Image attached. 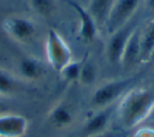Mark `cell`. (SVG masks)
I'll list each match as a JSON object with an SVG mask.
<instances>
[{"instance_id": "cell-1", "label": "cell", "mask_w": 154, "mask_h": 137, "mask_svg": "<svg viewBox=\"0 0 154 137\" xmlns=\"http://www.w3.org/2000/svg\"><path fill=\"white\" fill-rule=\"evenodd\" d=\"M154 111V91L147 88L129 89L119 101L118 117L123 127L134 129Z\"/></svg>"}, {"instance_id": "cell-2", "label": "cell", "mask_w": 154, "mask_h": 137, "mask_svg": "<svg viewBox=\"0 0 154 137\" xmlns=\"http://www.w3.org/2000/svg\"><path fill=\"white\" fill-rule=\"evenodd\" d=\"M132 83L134 78H117L103 82L93 91L90 106L96 111L111 107L117 100L123 97Z\"/></svg>"}, {"instance_id": "cell-3", "label": "cell", "mask_w": 154, "mask_h": 137, "mask_svg": "<svg viewBox=\"0 0 154 137\" xmlns=\"http://www.w3.org/2000/svg\"><path fill=\"white\" fill-rule=\"evenodd\" d=\"M45 55L47 64L57 72H60L72 60V52L70 46L53 28H51L46 35Z\"/></svg>"}, {"instance_id": "cell-4", "label": "cell", "mask_w": 154, "mask_h": 137, "mask_svg": "<svg viewBox=\"0 0 154 137\" xmlns=\"http://www.w3.org/2000/svg\"><path fill=\"white\" fill-rule=\"evenodd\" d=\"M1 28L8 38L19 44L31 43L37 34V25L35 20L23 14L7 16L2 20Z\"/></svg>"}, {"instance_id": "cell-5", "label": "cell", "mask_w": 154, "mask_h": 137, "mask_svg": "<svg viewBox=\"0 0 154 137\" xmlns=\"http://www.w3.org/2000/svg\"><path fill=\"white\" fill-rule=\"evenodd\" d=\"M141 0H116L105 23L108 35L130 23V19L137 11Z\"/></svg>"}, {"instance_id": "cell-6", "label": "cell", "mask_w": 154, "mask_h": 137, "mask_svg": "<svg viewBox=\"0 0 154 137\" xmlns=\"http://www.w3.org/2000/svg\"><path fill=\"white\" fill-rule=\"evenodd\" d=\"M135 28L136 26H134L129 23V24L124 25L123 28L118 29L117 31L109 34V37H108L107 43H106L105 54H106L107 61L111 65L120 66L122 56H123L125 46H126L128 40H129V37H130V35Z\"/></svg>"}, {"instance_id": "cell-7", "label": "cell", "mask_w": 154, "mask_h": 137, "mask_svg": "<svg viewBox=\"0 0 154 137\" xmlns=\"http://www.w3.org/2000/svg\"><path fill=\"white\" fill-rule=\"evenodd\" d=\"M69 5L75 10L78 17V38L85 43L93 42L96 38L100 30L95 19L88 12V10L82 5H79L78 2L69 1Z\"/></svg>"}, {"instance_id": "cell-8", "label": "cell", "mask_w": 154, "mask_h": 137, "mask_svg": "<svg viewBox=\"0 0 154 137\" xmlns=\"http://www.w3.org/2000/svg\"><path fill=\"white\" fill-rule=\"evenodd\" d=\"M45 73H46V66L40 59L32 55H25L19 59L18 72L16 75L20 81L34 83L42 79Z\"/></svg>"}, {"instance_id": "cell-9", "label": "cell", "mask_w": 154, "mask_h": 137, "mask_svg": "<svg viewBox=\"0 0 154 137\" xmlns=\"http://www.w3.org/2000/svg\"><path fill=\"white\" fill-rule=\"evenodd\" d=\"M28 119L16 113L0 114V137H24L28 131Z\"/></svg>"}, {"instance_id": "cell-10", "label": "cell", "mask_w": 154, "mask_h": 137, "mask_svg": "<svg viewBox=\"0 0 154 137\" xmlns=\"http://www.w3.org/2000/svg\"><path fill=\"white\" fill-rule=\"evenodd\" d=\"M47 121L54 129L70 127L75 121V111L67 101L60 100L48 111Z\"/></svg>"}, {"instance_id": "cell-11", "label": "cell", "mask_w": 154, "mask_h": 137, "mask_svg": "<svg viewBox=\"0 0 154 137\" xmlns=\"http://www.w3.org/2000/svg\"><path fill=\"white\" fill-rule=\"evenodd\" d=\"M112 109L111 107H106L102 109H97L93 115H90L82 127V137H88L93 135H97L108 130V124L111 120Z\"/></svg>"}, {"instance_id": "cell-12", "label": "cell", "mask_w": 154, "mask_h": 137, "mask_svg": "<svg viewBox=\"0 0 154 137\" xmlns=\"http://www.w3.org/2000/svg\"><path fill=\"white\" fill-rule=\"evenodd\" d=\"M142 56H141V40H140V29L136 26L134 31L131 32L128 43L125 46L123 56H122V62L120 66L124 68L132 67L135 64L141 62Z\"/></svg>"}, {"instance_id": "cell-13", "label": "cell", "mask_w": 154, "mask_h": 137, "mask_svg": "<svg viewBox=\"0 0 154 137\" xmlns=\"http://www.w3.org/2000/svg\"><path fill=\"white\" fill-rule=\"evenodd\" d=\"M114 1L116 0H89V4L85 8L95 19L99 29L105 26L107 16H108Z\"/></svg>"}, {"instance_id": "cell-14", "label": "cell", "mask_w": 154, "mask_h": 137, "mask_svg": "<svg viewBox=\"0 0 154 137\" xmlns=\"http://www.w3.org/2000/svg\"><path fill=\"white\" fill-rule=\"evenodd\" d=\"M140 40L142 61H148L149 55L154 49V19L150 20L142 30H140Z\"/></svg>"}, {"instance_id": "cell-15", "label": "cell", "mask_w": 154, "mask_h": 137, "mask_svg": "<svg viewBox=\"0 0 154 137\" xmlns=\"http://www.w3.org/2000/svg\"><path fill=\"white\" fill-rule=\"evenodd\" d=\"M20 79L16 73L0 67V96L5 97L17 91Z\"/></svg>"}, {"instance_id": "cell-16", "label": "cell", "mask_w": 154, "mask_h": 137, "mask_svg": "<svg viewBox=\"0 0 154 137\" xmlns=\"http://www.w3.org/2000/svg\"><path fill=\"white\" fill-rule=\"evenodd\" d=\"M97 65L88 59V56L85 55L83 58V64L81 67V72H79V77H78V84L81 85H91L95 83L96 78H97Z\"/></svg>"}, {"instance_id": "cell-17", "label": "cell", "mask_w": 154, "mask_h": 137, "mask_svg": "<svg viewBox=\"0 0 154 137\" xmlns=\"http://www.w3.org/2000/svg\"><path fill=\"white\" fill-rule=\"evenodd\" d=\"M29 6L35 14L42 18L51 17L57 10L55 0H29Z\"/></svg>"}, {"instance_id": "cell-18", "label": "cell", "mask_w": 154, "mask_h": 137, "mask_svg": "<svg viewBox=\"0 0 154 137\" xmlns=\"http://www.w3.org/2000/svg\"><path fill=\"white\" fill-rule=\"evenodd\" d=\"M83 64V59L82 60H77L75 61L73 59L59 72L63 81L65 83H77L78 82V77H79V72H81V67Z\"/></svg>"}, {"instance_id": "cell-19", "label": "cell", "mask_w": 154, "mask_h": 137, "mask_svg": "<svg viewBox=\"0 0 154 137\" xmlns=\"http://www.w3.org/2000/svg\"><path fill=\"white\" fill-rule=\"evenodd\" d=\"M134 137H154V130L149 127H143L136 131Z\"/></svg>"}, {"instance_id": "cell-20", "label": "cell", "mask_w": 154, "mask_h": 137, "mask_svg": "<svg viewBox=\"0 0 154 137\" xmlns=\"http://www.w3.org/2000/svg\"><path fill=\"white\" fill-rule=\"evenodd\" d=\"M88 137H119V135L107 130L105 132H101V133H97V135H93V136H88Z\"/></svg>"}, {"instance_id": "cell-21", "label": "cell", "mask_w": 154, "mask_h": 137, "mask_svg": "<svg viewBox=\"0 0 154 137\" xmlns=\"http://www.w3.org/2000/svg\"><path fill=\"white\" fill-rule=\"evenodd\" d=\"M6 112H7V105H6V102L4 101V97L0 96V114L6 113Z\"/></svg>"}, {"instance_id": "cell-22", "label": "cell", "mask_w": 154, "mask_h": 137, "mask_svg": "<svg viewBox=\"0 0 154 137\" xmlns=\"http://www.w3.org/2000/svg\"><path fill=\"white\" fill-rule=\"evenodd\" d=\"M146 4H147V7L154 12V0H146Z\"/></svg>"}, {"instance_id": "cell-23", "label": "cell", "mask_w": 154, "mask_h": 137, "mask_svg": "<svg viewBox=\"0 0 154 137\" xmlns=\"http://www.w3.org/2000/svg\"><path fill=\"white\" fill-rule=\"evenodd\" d=\"M149 60H154V49H153V52L150 53V55H149V59H148V61Z\"/></svg>"}]
</instances>
